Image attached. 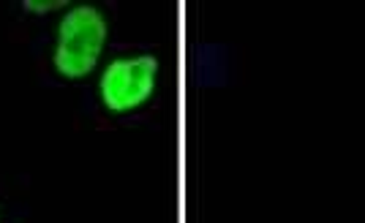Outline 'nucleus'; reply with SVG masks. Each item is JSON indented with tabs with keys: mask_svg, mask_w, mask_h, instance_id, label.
Instances as JSON below:
<instances>
[{
	"mask_svg": "<svg viewBox=\"0 0 365 223\" xmlns=\"http://www.w3.org/2000/svg\"><path fill=\"white\" fill-rule=\"evenodd\" d=\"M107 44V19L96 6H74L58 25L52 66L66 79H82L96 68Z\"/></svg>",
	"mask_w": 365,
	"mask_h": 223,
	"instance_id": "f257e3e1",
	"label": "nucleus"
},
{
	"mask_svg": "<svg viewBox=\"0 0 365 223\" xmlns=\"http://www.w3.org/2000/svg\"><path fill=\"white\" fill-rule=\"evenodd\" d=\"M158 58L153 55H128L112 60L98 79V93L109 112L123 115L145 104L155 90Z\"/></svg>",
	"mask_w": 365,
	"mask_h": 223,
	"instance_id": "f03ea898",
	"label": "nucleus"
},
{
	"mask_svg": "<svg viewBox=\"0 0 365 223\" xmlns=\"http://www.w3.org/2000/svg\"><path fill=\"white\" fill-rule=\"evenodd\" d=\"M22 6H25V11H31V14H49V11L61 9L66 3H63V0H25Z\"/></svg>",
	"mask_w": 365,
	"mask_h": 223,
	"instance_id": "7ed1b4c3",
	"label": "nucleus"
}]
</instances>
